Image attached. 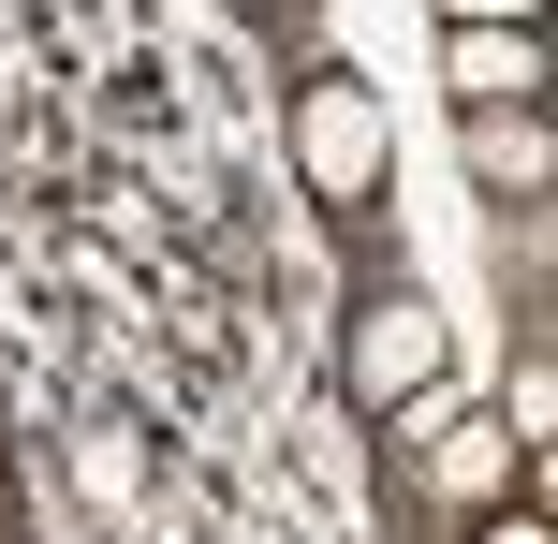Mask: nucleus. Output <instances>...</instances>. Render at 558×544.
<instances>
[{
    "instance_id": "obj_1",
    "label": "nucleus",
    "mask_w": 558,
    "mask_h": 544,
    "mask_svg": "<svg viewBox=\"0 0 558 544\" xmlns=\"http://www.w3.org/2000/svg\"><path fill=\"white\" fill-rule=\"evenodd\" d=\"M279 147H294V192L324 206L338 235H367V221H383V192H397V118H383V88H367L353 59H308V74H294V104H279Z\"/></svg>"
},
{
    "instance_id": "obj_2",
    "label": "nucleus",
    "mask_w": 558,
    "mask_h": 544,
    "mask_svg": "<svg viewBox=\"0 0 558 544\" xmlns=\"http://www.w3.org/2000/svg\"><path fill=\"white\" fill-rule=\"evenodd\" d=\"M441 383H456V324L426 310L412 280H367L353 310H338V398H353V412H383V427H397V412L441 398Z\"/></svg>"
},
{
    "instance_id": "obj_3",
    "label": "nucleus",
    "mask_w": 558,
    "mask_h": 544,
    "mask_svg": "<svg viewBox=\"0 0 558 544\" xmlns=\"http://www.w3.org/2000/svg\"><path fill=\"white\" fill-rule=\"evenodd\" d=\"M397 442L426 457V486H441V516H456V530H471V516H500V500H530V486H514V471H530V457H514V427H485V412H456V383L397 412Z\"/></svg>"
},
{
    "instance_id": "obj_4",
    "label": "nucleus",
    "mask_w": 558,
    "mask_h": 544,
    "mask_svg": "<svg viewBox=\"0 0 558 544\" xmlns=\"http://www.w3.org/2000/svg\"><path fill=\"white\" fill-rule=\"evenodd\" d=\"M456 162H471L500 206H544V192H558V133H544V104H471V118H456Z\"/></svg>"
},
{
    "instance_id": "obj_5",
    "label": "nucleus",
    "mask_w": 558,
    "mask_h": 544,
    "mask_svg": "<svg viewBox=\"0 0 558 544\" xmlns=\"http://www.w3.org/2000/svg\"><path fill=\"white\" fill-rule=\"evenodd\" d=\"M441 88L471 104H544V29H441Z\"/></svg>"
},
{
    "instance_id": "obj_6",
    "label": "nucleus",
    "mask_w": 558,
    "mask_h": 544,
    "mask_svg": "<svg viewBox=\"0 0 558 544\" xmlns=\"http://www.w3.org/2000/svg\"><path fill=\"white\" fill-rule=\"evenodd\" d=\"M74 500L88 516H147V442L133 427H74Z\"/></svg>"
},
{
    "instance_id": "obj_7",
    "label": "nucleus",
    "mask_w": 558,
    "mask_h": 544,
    "mask_svg": "<svg viewBox=\"0 0 558 544\" xmlns=\"http://www.w3.org/2000/svg\"><path fill=\"white\" fill-rule=\"evenodd\" d=\"M456 544H558V516H544V500H500V516H471Z\"/></svg>"
},
{
    "instance_id": "obj_8",
    "label": "nucleus",
    "mask_w": 558,
    "mask_h": 544,
    "mask_svg": "<svg viewBox=\"0 0 558 544\" xmlns=\"http://www.w3.org/2000/svg\"><path fill=\"white\" fill-rule=\"evenodd\" d=\"M441 29H544V0H441Z\"/></svg>"
},
{
    "instance_id": "obj_9",
    "label": "nucleus",
    "mask_w": 558,
    "mask_h": 544,
    "mask_svg": "<svg viewBox=\"0 0 558 544\" xmlns=\"http://www.w3.org/2000/svg\"><path fill=\"white\" fill-rule=\"evenodd\" d=\"M235 15H251V29H279V45H308V15H324V0H235Z\"/></svg>"
}]
</instances>
